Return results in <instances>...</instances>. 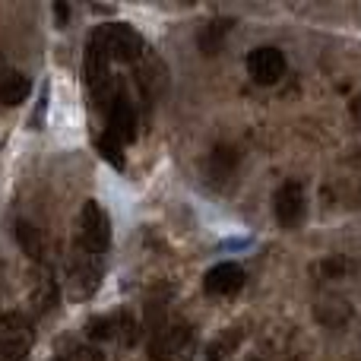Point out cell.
<instances>
[{
    "instance_id": "cell-1",
    "label": "cell",
    "mask_w": 361,
    "mask_h": 361,
    "mask_svg": "<svg viewBox=\"0 0 361 361\" xmlns=\"http://www.w3.org/2000/svg\"><path fill=\"white\" fill-rule=\"evenodd\" d=\"M92 35L99 38V44L105 48L108 61L133 63V61H140V57H143V51H146L140 32L130 29L127 23H108V25H102V29H95Z\"/></svg>"
},
{
    "instance_id": "cell-2",
    "label": "cell",
    "mask_w": 361,
    "mask_h": 361,
    "mask_svg": "<svg viewBox=\"0 0 361 361\" xmlns=\"http://www.w3.org/2000/svg\"><path fill=\"white\" fill-rule=\"evenodd\" d=\"M35 343V326L25 314L0 317V361H23Z\"/></svg>"
},
{
    "instance_id": "cell-3",
    "label": "cell",
    "mask_w": 361,
    "mask_h": 361,
    "mask_svg": "<svg viewBox=\"0 0 361 361\" xmlns=\"http://www.w3.org/2000/svg\"><path fill=\"white\" fill-rule=\"evenodd\" d=\"M80 244L99 257H105L108 244H111V219L95 200H86L80 212Z\"/></svg>"
},
{
    "instance_id": "cell-4",
    "label": "cell",
    "mask_w": 361,
    "mask_h": 361,
    "mask_svg": "<svg viewBox=\"0 0 361 361\" xmlns=\"http://www.w3.org/2000/svg\"><path fill=\"white\" fill-rule=\"evenodd\" d=\"M99 276H102V257L76 241L73 254H70V286H73V292L92 295L99 288Z\"/></svg>"
},
{
    "instance_id": "cell-5",
    "label": "cell",
    "mask_w": 361,
    "mask_h": 361,
    "mask_svg": "<svg viewBox=\"0 0 361 361\" xmlns=\"http://www.w3.org/2000/svg\"><path fill=\"white\" fill-rule=\"evenodd\" d=\"M247 73L257 86H273L286 76V54L273 44H260L247 54Z\"/></svg>"
},
{
    "instance_id": "cell-6",
    "label": "cell",
    "mask_w": 361,
    "mask_h": 361,
    "mask_svg": "<svg viewBox=\"0 0 361 361\" xmlns=\"http://www.w3.org/2000/svg\"><path fill=\"white\" fill-rule=\"evenodd\" d=\"M273 212L282 228H298L305 219V190L298 180H286L273 197Z\"/></svg>"
},
{
    "instance_id": "cell-7",
    "label": "cell",
    "mask_w": 361,
    "mask_h": 361,
    "mask_svg": "<svg viewBox=\"0 0 361 361\" xmlns=\"http://www.w3.org/2000/svg\"><path fill=\"white\" fill-rule=\"evenodd\" d=\"M108 137L118 140L121 146L137 140V111L127 95H114L111 108H108Z\"/></svg>"
},
{
    "instance_id": "cell-8",
    "label": "cell",
    "mask_w": 361,
    "mask_h": 361,
    "mask_svg": "<svg viewBox=\"0 0 361 361\" xmlns=\"http://www.w3.org/2000/svg\"><path fill=\"white\" fill-rule=\"evenodd\" d=\"M241 286H244V269L238 263H219L203 279V288L209 295H216V298H228V295L241 292Z\"/></svg>"
},
{
    "instance_id": "cell-9",
    "label": "cell",
    "mask_w": 361,
    "mask_h": 361,
    "mask_svg": "<svg viewBox=\"0 0 361 361\" xmlns=\"http://www.w3.org/2000/svg\"><path fill=\"white\" fill-rule=\"evenodd\" d=\"M29 92H32V82L25 73L10 70V73L0 76V102H4V105H23V102L29 99Z\"/></svg>"
},
{
    "instance_id": "cell-10",
    "label": "cell",
    "mask_w": 361,
    "mask_h": 361,
    "mask_svg": "<svg viewBox=\"0 0 361 361\" xmlns=\"http://www.w3.org/2000/svg\"><path fill=\"white\" fill-rule=\"evenodd\" d=\"M121 324H124V314H118V317H99L89 324V336L92 339H114V336H121Z\"/></svg>"
},
{
    "instance_id": "cell-11",
    "label": "cell",
    "mask_w": 361,
    "mask_h": 361,
    "mask_svg": "<svg viewBox=\"0 0 361 361\" xmlns=\"http://www.w3.org/2000/svg\"><path fill=\"white\" fill-rule=\"evenodd\" d=\"M16 238H19V244H23V250L29 257H42V235H38L29 222H19L16 225Z\"/></svg>"
},
{
    "instance_id": "cell-12",
    "label": "cell",
    "mask_w": 361,
    "mask_h": 361,
    "mask_svg": "<svg viewBox=\"0 0 361 361\" xmlns=\"http://www.w3.org/2000/svg\"><path fill=\"white\" fill-rule=\"evenodd\" d=\"M99 152L102 159H108V162L114 165V169H124V156H121V143L118 140H111L105 133V137H99Z\"/></svg>"
},
{
    "instance_id": "cell-13",
    "label": "cell",
    "mask_w": 361,
    "mask_h": 361,
    "mask_svg": "<svg viewBox=\"0 0 361 361\" xmlns=\"http://www.w3.org/2000/svg\"><path fill=\"white\" fill-rule=\"evenodd\" d=\"M61 361H105V355H102L95 345H76L70 355H63Z\"/></svg>"
},
{
    "instance_id": "cell-14",
    "label": "cell",
    "mask_w": 361,
    "mask_h": 361,
    "mask_svg": "<svg viewBox=\"0 0 361 361\" xmlns=\"http://www.w3.org/2000/svg\"><path fill=\"white\" fill-rule=\"evenodd\" d=\"M358 108H361V99H358Z\"/></svg>"
}]
</instances>
